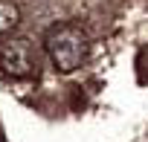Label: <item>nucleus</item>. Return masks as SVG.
Segmentation results:
<instances>
[{
    "label": "nucleus",
    "mask_w": 148,
    "mask_h": 142,
    "mask_svg": "<svg viewBox=\"0 0 148 142\" xmlns=\"http://www.w3.org/2000/svg\"><path fill=\"white\" fill-rule=\"evenodd\" d=\"M35 55H32V46L26 41H15L9 46H3V52H0V70L3 73H9L12 79H26L35 73Z\"/></svg>",
    "instance_id": "2"
},
{
    "label": "nucleus",
    "mask_w": 148,
    "mask_h": 142,
    "mask_svg": "<svg viewBox=\"0 0 148 142\" xmlns=\"http://www.w3.org/2000/svg\"><path fill=\"white\" fill-rule=\"evenodd\" d=\"M21 23V9L12 3V0H0V35L15 29Z\"/></svg>",
    "instance_id": "3"
},
{
    "label": "nucleus",
    "mask_w": 148,
    "mask_h": 142,
    "mask_svg": "<svg viewBox=\"0 0 148 142\" xmlns=\"http://www.w3.org/2000/svg\"><path fill=\"white\" fill-rule=\"evenodd\" d=\"M44 46H47V55L52 58L58 73H76L87 58L90 38L79 23H55L47 32Z\"/></svg>",
    "instance_id": "1"
}]
</instances>
